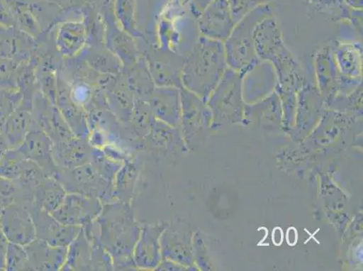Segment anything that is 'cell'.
Listing matches in <instances>:
<instances>
[{
	"label": "cell",
	"instance_id": "1",
	"mask_svg": "<svg viewBox=\"0 0 363 271\" xmlns=\"http://www.w3.org/2000/svg\"><path fill=\"white\" fill-rule=\"evenodd\" d=\"M95 223L99 240L111 254L114 270H137L133 250L141 224L135 219L131 204L118 200L102 204Z\"/></svg>",
	"mask_w": 363,
	"mask_h": 271
},
{
	"label": "cell",
	"instance_id": "2",
	"mask_svg": "<svg viewBox=\"0 0 363 271\" xmlns=\"http://www.w3.org/2000/svg\"><path fill=\"white\" fill-rule=\"evenodd\" d=\"M55 179L67 193H78L97 198L102 204L116 201L114 184L104 179L90 163L74 168H59Z\"/></svg>",
	"mask_w": 363,
	"mask_h": 271
},
{
	"label": "cell",
	"instance_id": "3",
	"mask_svg": "<svg viewBox=\"0 0 363 271\" xmlns=\"http://www.w3.org/2000/svg\"><path fill=\"white\" fill-rule=\"evenodd\" d=\"M102 204L95 197L78 193H67L64 203L51 214L65 226L84 227L96 220L102 209Z\"/></svg>",
	"mask_w": 363,
	"mask_h": 271
},
{
	"label": "cell",
	"instance_id": "4",
	"mask_svg": "<svg viewBox=\"0 0 363 271\" xmlns=\"http://www.w3.org/2000/svg\"><path fill=\"white\" fill-rule=\"evenodd\" d=\"M0 228L9 243L26 246L36 239L34 221L26 204L14 201L2 208Z\"/></svg>",
	"mask_w": 363,
	"mask_h": 271
},
{
	"label": "cell",
	"instance_id": "5",
	"mask_svg": "<svg viewBox=\"0 0 363 271\" xmlns=\"http://www.w3.org/2000/svg\"><path fill=\"white\" fill-rule=\"evenodd\" d=\"M162 260H168L186 267L192 266V236L187 223L182 220L167 223L160 238Z\"/></svg>",
	"mask_w": 363,
	"mask_h": 271
},
{
	"label": "cell",
	"instance_id": "6",
	"mask_svg": "<svg viewBox=\"0 0 363 271\" xmlns=\"http://www.w3.org/2000/svg\"><path fill=\"white\" fill-rule=\"evenodd\" d=\"M28 209L34 221L36 239L42 240L52 246L68 247L81 233V226H65L48 211L32 203Z\"/></svg>",
	"mask_w": 363,
	"mask_h": 271
},
{
	"label": "cell",
	"instance_id": "7",
	"mask_svg": "<svg viewBox=\"0 0 363 271\" xmlns=\"http://www.w3.org/2000/svg\"><path fill=\"white\" fill-rule=\"evenodd\" d=\"M167 223L141 224L140 237L133 250V260L138 270H154L162 260L160 238Z\"/></svg>",
	"mask_w": 363,
	"mask_h": 271
},
{
	"label": "cell",
	"instance_id": "8",
	"mask_svg": "<svg viewBox=\"0 0 363 271\" xmlns=\"http://www.w3.org/2000/svg\"><path fill=\"white\" fill-rule=\"evenodd\" d=\"M54 142L44 131L32 128L26 140L18 148L23 156L34 162L43 171L46 177L55 178L59 171L52 155Z\"/></svg>",
	"mask_w": 363,
	"mask_h": 271
},
{
	"label": "cell",
	"instance_id": "9",
	"mask_svg": "<svg viewBox=\"0 0 363 271\" xmlns=\"http://www.w3.org/2000/svg\"><path fill=\"white\" fill-rule=\"evenodd\" d=\"M183 138L177 128L155 121L151 131L144 138V150L157 157H168L184 150Z\"/></svg>",
	"mask_w": 363,
	"mask_h": 271
},
{
	"label": "cell",
	"instance_id": "10",
	"mask_svg": "<svg viewBox=\"0 0 363 271\" xmlns=\"http://www.w3.org/2000/svg\"><path fill=\"white\" fill-rule=\"evenodd\" d=\"M32 270H61L65 265L67 247L52 246L45 241L35 239L25 246Z\"/></svg>",
	"mask_w": 363,
	"mask_h": 271
},
{
	"label": "cell",
	"instance_id": "11",
	"mask_svg": "<svg viewBox=\"0 0 363 271\" xmlns=\"http://www.w3.org/2000/svg\"><path fill=\"white\" fill-rule=\"evenodd\" d=\"M92 148L87 140L72 137L54 144L52 155L59 168H74L90 163Z\"/></svg>",
	"mask_w": 363,
	"mask_h": 271
},
{
	"label": "cell",
	"instance_id": "12",
	"mask_svg": "<svg viewBox=\"0 0 363 271\" xmlns=\"http://www.w3.org/2000/svg\"><path fill=\"white\" fill-rule=\"evenodd\" d=\"M32 127V109L21 104L0 128V134L8 150H18Z\"/></svg>",
	"mask_w": 363,
	"mask_h": 271
},
{
	"label": "cell",
	"instance_id": "13",
	"mask_svg": "<svg viewBox=\"0 0 363 271\" xmlns=\"http://www.w3.org/2000/svg\"><path fill=\"white\" fill-rule=\"evenodd\" d=\"M94 221L86 224L67 247L65 265L61 270H91V234L94 230Z\"/></svg>",
	"mask_w": 363,
	"mask_h": 271
},
{
	"label": "cell",
	"instance_id": "14",
	"mask_svg": "<svg viewBox=\"0 0 363 271\" xmlns=\"http://www.w3.org/2000/svg\"><path fill=\"white\" fill-rule=\"evenodd\" d=\"M147 104L157 120L174 128L180 125L182 110L179 101L174 92L157 91L148 99Z\"/></svg>",
	"mask_w": 363,
	"mask_h": 271
},
{
	"label": "cell",
	"instance_id": "15",
	"mask_svg": "<svg viewBox=\"0 0 363 271\" xmlns=\"http://www.w3.org/2000/svg\"><path fill=\"white\" fill-rule=\"evenodd\" d=\"M132 155L124 160L114 178V197L116 200L131 204L136 188L140 164Z\"/></svg>",
	"mask_w": 363,
	"mask_h": 271
},
{
	"label": "cell",
	"instance_id": "16",
	"mask_svg": "<svg viewBox=\"0 0 363 271\" xmlns=\"http://www.w3.org/2000/svg\"><path fill=\"white\" fill-rule=\"evenodd\" d=\"M67 194L64 187L55 178L46 177L34 191V203L52 214L64 203Z\"/></svg>",
	"mask_w": 363,
	"mask_h": 271
},
{
	"label": "cell",
	"instance_id": "17",
	"mask_svg": "<svg viewBox=\"0 0 363 271\" xmlns=\"http://www.w3.org/2000/svg\"><path fill=\"white\" fill-rule=\"evenodd\" d=\"M155 121L156 118L152 114L150 106L140 101L134 104L130 121L126 125L138 138H144L150 133Z\"/></svg>",
	"mask_w": 363,
	"mask_h": 271
},
{
	"label": "cell",
	"instance_id": "18",
	"mask_svg": "<svg viewBox=\"0 0 363 271\" xmlns=\"http://www.w3.org/2000/svg\"><path fill=\"white\" fill-rule=\"evenodd\" d=\"M26 157L18 150H8L0 157V177L16 182L21 176Z\"/></svg>",
	"mask_w": 363,
	"mask_h": 271
},
{
	"label": "cell",
	"instance_id": "19",
	"mask_svg": "<svg viewBox=\"0 0 363 271\" xmlns=\"http://www.w3.org/2000/svg\"><path fill=\"white\" fill-rule=\"evenodd\" d=\"M5 270L11 271L32 270L25 246L9 243L6 253Z\"/></svg>",
	"mask_w": 363,
	"mask_h": 271
},
{
	"label": "cell",
	"instance_id": "20",
	"mask_svg": "<svg viewBox=\"0 0 363 271\" xmlns=\"http://www.w3.org/2000/svg\"><path fill=\"white\" fill-rule=\"evenodd\" d=\"M22 97L14 90L0 89V128L9 116L21 105Z\"/></svg>",
	"mask_w": 363,
	"mask_h": 271
},
{
	"label": "cell",
	"instance_id": "21",
	"mask_svg": "<svg viewBox=\"0 0 363 271\" xmlns=\"http://www.w3.org/2000/svg\"><path fill=\"white\" fill-rule=\"evenodd\" d=\"M91 90L87 85L84 84H78L72 88L71 92L72 101L74 102L78 107L87 111L91 104Z\"/></svg>",
	"mask_w": 363,
	"mask_h": 271
},
{
	"label": "cell",
	"instance_id": "22",
	"mask_svg": "<svg viewBox=\"0 0 363 271\" xmlns=\"http://www.w3.org/2000/svg\"><path fill=\"white\" fill-rule=\"evenodd\" d=\"M12 69L8 61L0 59V89L13 90Z\"/></svg>",
	"mask_w": 363,
	"mask_h": 271
},
{
	"label": "cell",
	"instance_id": "23",
	"mask_svg": "<svg viewBox=\"0 0 363 271\" xmlns=\"http://www.w3.org/2000/svg\"><path fill=\"white\" fill-rule=\"evenodd\" d=\"M9 240L3 233L0 228V269H5V260L6 249H8Z\"/></svg>",
	"mask_w": 363,
	"mask_h": 271
}]
</instances>
